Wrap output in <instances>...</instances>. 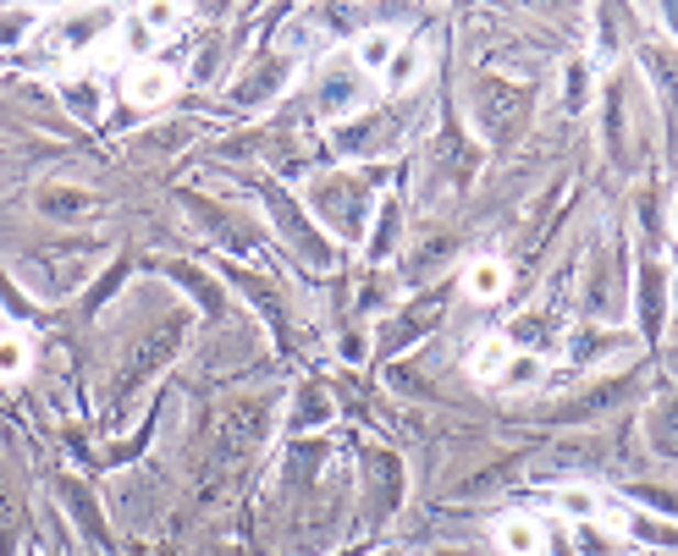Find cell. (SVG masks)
Here are the masks:
<instances>
[{
  "mask_svg": "<svg viewBox=\"0 0 678 556\" xmlns=\"http://www.w3.org/2000/svg\"><path fill=\"white\" fill-rule=\"evenodd\" d=\"M530 380H541V358L535 353H513L508 369H502V386H530Z\"/></svg>",
  "mask_w": 678,
  "mask_h": 556,
  "instance_id": "obj_30",
  "label": "cell"
},
{
  "mask_svg": "<svg viewBox=\"0 0 678 556\" xmlns=\"http://www.w3.org/2000/svg\"><path fill=\"white\" fill-rule=\"evenodd\" d=\"M270 424H276V402H270V397H259V391L221 402V413H215V457H221V463L248 457L254 446H265Z\"/></svg>",
  "mask_w": 678,
  "mask_h": 556,
  "instance_id": "obj_4",
  "label": "cell"
},
{
  "mask_svg": "<svg viewBox=\"0 0 678 556\" xmlns=\"http://www.w3.org/2000/svg\"><path fill=\"white\" fill-rule=\"evenodd\" d=\"M656 18H662V23H667V29H673V34H678V7H662V12H656Z\"/></svg>",
  "mask_w": 678,
  "mask_h": 556,
  "instance_id": "obj_36",
  "label": "cell"
},
{
  "mask_svg": "<svg viewBox=\"0 0 678 556\" xmlns=\"http://www.w3.org/2000/svg\"><path fill=\"white\" fill-rule=\"evenodd\" d=\"M376 556H409V551H398V545H387V551H376Z\"/></svg>",
  "mask_w": 678,
  "mask_h": 556,
  "instance_id": "obj_37",
  "label": "cell"
},
{
  "mask_svg": "<svg viewBox=\"0 0 678 556\" xmlns=\"http://www.w3.org/2000/svg\"><path fill=\"white\" fill-rule=\"evenodd\" d=\"M292 56H281L276 45H265V51H254L248 62H243V73L232 78V105H270L281 89H287V78H292Z\"/></svg>",
  "mask_w": 678,
  "mask_h": 556,
  "instance_id": "obj_7",
  "label": "cell"
},
{
  "mask_svg": "<svg viewBox=\"0 0 678 556\" xmlns=\"http://www.w3.org/2000/svg\"><path fill=\"white\" fill-rule=\"evenodd\" d=\"M436 320H442V292H431V298L409 303V314H403V320L392 314V320H387V331H381V347H387V353H403V347H409L414 336H425Z\"/></svg>",
  "mask_w": 678,
  "mask_h": 556,
  "instance_id": "obj_13",
  "label": "cell"
},
{
  "mask_svg": "<svg viewBox=\"0 0 678 556\" xmlns=\"http://www.w3.org/2000/svg\"><path fill=\"white\" fill-rule=\"evenodd\" d=\"M469 116H475V133L480 144H513L530 122V89L513 84V78H497V73H480L475 89H469Z\"/></svg>",
  "mask_w": 678,
  "mask_h": 556,
  "instance_id": "obj_2",
  "label": "cell"
},
{
  "mask_svg": "<svg viewBox=\"0 0 678 556\" xmlns=\"http://www.w3.org/2000/svg\"><path fill=\"white\" fill-rule=\"evenodd\" d=\"M265 204H270V226H276V237H287V248H292L298 259H309V270H331V265H336V248L325 243V232L309 221V210H303L292 193L265 188Z\"/></svg>",
  "mask_w": 678,
  "mask_h": 556,
  "instance_id": "obj_5",
  "label": "cell"
},
{
  "mask_svg": "<svg viewBox=\"0 0 678 556\" xmlns=\"http://www.w3.org/2000/svg\"><path fill=\"white\" fill-rule=\"evenodd\" d=\"M436 556H469V551H436Z\"/></svg>",
  "mask_w": 678,
  "mask_h": 556,
  "instance_id": "obj_38",
  "label": "cell"
},
{
  "mask_svg": "<svg viewBox=\"0 0 678 556\" xmlns=\"http://www.w3.org/2000/svg\"><path fill=\"white\" fill-rule=\"evenodd\" d=\"M398 237H403V204H398V199H381V204H376V243H370V254H376V259H392Z\"/></svg>",
  "mask_w": 678,
  "mask_h": 556,
  "instance_id": "obj_20",
  "label": "cell"
},
{
  "mask_svg": "<svg viewBox=\"0 0 678 556\" xmlns=\"http://www.w3.org/2000/svg\"><path fill=\"white\" fill-rule=\"evenodd\" d=\"M336 419V402L325 386H298L292 391V413H287V430L292 435H309V430H325Z\"/></svg>",
  "mask_w": 678,
  "mask_h": 556,
  "instance_id": "obj_16",
  "label": "cell"
},
{
  "mask_svg": "<svg viewBox=\"0 0 678 556\" xmlns=\"http://www.w3.org/2000/svg\"><path fill=\"white\" fill-rule=\"evenodd\" d=\"M508 358H513V347H508V336H486L480 347H475V375L480 380H502V369H508Z\"/></svg>",
  "mask_w": 678,
  "mask_h": 556,
  "instance_id": "obj_25",
  "label": "cell"
},
{
  "mask_svg": "<svg viewBox=\"0 0 678 556\" xmlns=\"http://www.w3.org/2000/svg\"><path fill=\"white\" fill-rule=\"evenodd\" d=\"M12 534H18V518H12V496H7V485H0V556L12 551Z\"/></svg>",
  "mask_w": 678,
  "mask_h": 556,
  "instance_id": "obj_33",
  "label": "cell"
},
{
  "mask_svg": "<svg viewBox=\"0 0 678 556\" xmlns=\"http://www.w3.org/2000/svg\"><path fill=\"white\" fill-rule=\"evenodd\" d=\"M673 232H678V210H673Z\"/></svg>",
  "mask_w": 678,
  "mask_h": 556,
  "instance_id": "obj_39",
  "label": "cell"
},
{
  "mask_svg": "<svg viewBox=\"0 0 678 556\" xmlns=\"http://www.w3.org/2000/svg\"><path fill=\"white\" fill-rule=\"evenodd\" d=\"M56 94H62V105H67L73 122H100V111H105V89H100L95 73H67Z\"/></svg>",
  "mask_w": 678,
  "mask_h": 556,
  "instance_id": "obj_15",
  "label": "cell"
},
{
  "mask_svg": "<svg viewBox=\"0 0 678 556\" xmlns=\"http://www.w3.org/2000/svg\"><path fill=\"white\" fill-rule=\"evenodd\" d=\"M166 276H171V281H177V287H182V292H188V298H193L204 314H215V320H221V314L232 309L226 287H221L215 276H204L199 265H188V259H166Z\"/></svg>",
  "mask_w": 678,
  "mask_h": 556,
  "instance_id": "obj_12",
  "label": "cell"
},
{
  "mask_svg": "<svg viewBox=\"0 0 678 556\" xmlns=\"http://www.w3.org/2000/svg\"><path fill=\"white\" fill-rule=\"evenodd\" d=\"M365 501H370V518H387L392 507H403V463L392 452H365Z\"/></svg>",
  "mask_w": 678,
  "mask_h": 556,
  "instance_id": "obj_10",
  "label": "cell"
},
{
  "mask_svg": "<svg viewBox=\"0 0 678 556\" xmlns=\"http://www.w3.org/2000/svg\"><path fill=\"white\" fill-rule=\"evenodd\" d=\"M623 259H629L623 237H601V243L590 248V259H585V281H579V292H585V314H590V320H618V314H623V303H629Z\"/></svg>",
  "mask_w": 678,
  "mask_h": 556,
  "instance_id": "obj_3",
  "label": "cell"
},
{
  "mask_svg": "<svg viewBox=\"0 0 678 556\" xmlns=\"http://www.w3.org/2000/svg\"><path fill=\"white\" fill-rule=\"evenodd\" d=\"M403 144V116H392V111H359V116H348L343 127H336V149L343 155H354V160H381V155H392Z\"/></svg>",
  "mask_w": 678,
  "mask_h": 556,
  "instance_id": "obj_8",
  "label": "cell"
},
{
  "mask_svg": "<svg viewBox=\"0 0 678 556\" xmlns=\"http://www.w3.org/2000/svg\"><path fill=\"white\" fill-rule=\"evenodd\" d=\"M40 556H56V551H40Z\"/></svg>",
  "mask_w": 678,
  "mask_h": 556,
  "instance_id": "obj_40",
  "label": "cell"
},
{
  "mask_svg": "<svg viewBox=\"0 0 678 556\" xmlns=\"http://www.w3.org/2000/svg\"><path fill=\"white\" fill-rule=\"evenodd\" d=\"M177 18H182L177 7H144V12H138V23L149 29V40H155V34H166V29H177Z\"/></svg>",
  "mask_w": 678,
  "mask_h": 556,
  "instance_id": "obj_32",
  "label": "cell"
},
{
  "mask_svg": "<svg viewBox=\"0 0 678 556\" xmlns=\"http://www.w3.org/2000/svg\"><path fill=\"white\" fill-rule=\"evenodd\" d=\"M40 29V12H29V7H12V12H0V51H18V45H29V34Z\"/></svg>",
  "mask_w": 678,
  "mask_h": 556,
  "instance_id": "obj_27",
  "label": "cell"
},
{
  "mask_svg": "<svg viewBox=\"0 0 678 556\" xmlns=\"http://www.w3.org/2000/svg\"><path fill=\"white\" fill-rule=\"evenodd\" d=\"M392 56H398V40H392V34H381V29H376V34H365V40H359V73H365V78H370V73H387V67H392Z\"/></svg>",
  "mask_w": 678,
  "mask_h": 556,
  "instance_id": "obj_24",
  "label": "cell"
},
{
  "mask_svg": "<svg viewBox=\"0 0 678 556\" xmlns=\"http://www.w3.org/2000/svg\"><path fill=\"white\" fill-rule=\"evenodd\" d=\"M111 23H116L111 12H95V18H89V12H73V18L62 23V51H73V56H78V51H89V45H95Z\"/></svg>",
  "mask_w": 678,
  "mask_h": 556,
  "instance_id": "obj_18",
  "label": "cell"
},
{
  "mask_svg": "<svg viewBox=\"0 0 678 556\" xmlns=\"http://www.w3.org/2000/svg\"><path fill=\"white\" fill-rule=\"evenodd\" d=\"M590 105V62H568L563 67V111H585Z\"/></svg>",
  "mask_w": 678,
  "mask_h": 556,
  "instance_id": "obj_28",
  "label": "cell"
},
{
  "mask_svg": "<svg viewBox=\"0 0 678 556\" xmlns=\"http://www.w3.org/2000/svg\"><path fill=\"white\" fill-rule=\"evenodd\" d=\"M40 215L45 221H84V215H95V193L67 188V182H45L40 188Z\"/></svg>",
  "mask_w": 678,
  "mask_h": 556,
  "instance_id": "obj_17",
  "label": "cell"
},
{
  "mask_svg": "<svg viewBox=\"0 0 678 556\" xmlns=\"http://www.w3.org/2000/svg\"><path fill=\"white\" fill-rule=\"evenodd\" d=\"M365 84H370V78L359 73L354 56L325 62L320 78H314V111H320L325 122H348V116H359V105H365Z\"/></svg>",
  "mask_w": 678,
  "mask_h": 556,
  "instance_id": "obj_6",
  "label": "cell"
},
{
  "mask_svg": "<svg viewBox=\"0 0 678 556\" xmlns=\"http://www.w3.org/2000/svg\"><path fill=\"white\" fill-rule=\"evenodd\" d=\"M563 512H579V518H590V512H596V496H590V490H563Z\"/></svg>",
  "mask_w": 678,
  "mask_h": 556,
  "instance_id": "obj_35",
  "label": "cell"
},
{
  "mask_svg": "<svg viewBox=\"0 0 678 556\" xmlns=\"http://www.w3.org/2000/svg\"><path fill=\"white\" fill-rule=\"evenodd\" d=\"M122 94H127V105H138V111H155V105H166V100L177 94V73H171L166 62H138V67L127 73Z\"/></svg>",
  "mask_w": 678,
  "mask_h": 556,
  "instance_id": "obj_11",
  "label": "cell"
},
{
  "mask_svg": "<svg viewBox=\"0 0 678 556\" xmlns=\"http://www.w3.org/2000/svg\"><path fill=\"white\" fill-rule=\"evenodd\" d=\"M634 496H640L645 507H656V512H673V518H678V496H673V490H651V485H634Z\"/></svg>",
  "mask_w": 678,
  "mask_h": 556,
  "instance_id": "obj_34",
  "label": "cell"
},
{
  "mask_svg": "<svg viewBox=\"0 0 678 556\" xmlns=\"http://www.w3.org/2000/svg\"><path fill=\"white\" fill-rule=\"evenodd\" d=\"M303 210H314V221H325L336 237L348 243H365L370 232V210H376V188L365 171H325L303 188Z\"/></svg>",
  "mask_w": 678,
  "mask_h": 556,
  "instance_id": "obj_1",
  "label": "cell"
},
{
  "mask_svg": "<svg viewBox=\"0 0 678 556\" xmlns=\"http://www.w3.org/2000/svg\"><path fill=\"white\" fill-rule=\"evenodd\" d=\"M62 496H67V507H73V518L84 523V534H95V540H105V512H100V501L78 485V479H67L62 485Z\"/></svg>",
  "mask_w": 678,
  "mask_h": 556,
  "instance_id": "obj_23",
  "label": "cell"
},
{
  "mask_svg": "<svg viewBox=\"0 0 678 556\" xmlns=\"http://www.w3.org/2000/svg\"><path fill=\"white\" fill-rule=\"evenodd\" d=\"M667 292H673V281H667V259H662V254H645V259L634 265V314H640L645 342H656V336H662V320H667Z\"/></svg>",
  "mask_w": 678,
  "mask_h": 556,
  "instance_id": "obj_9",
  "label": "cell"
},
{
  "mask_svg": "<svg viewBox=\"0 0 678 556\" xmlns=\"http://www.w3.org/2000/svg\"><path fill=\"white\" fill-rule=\"evenodd\" d=\"M29 369V342L18 331H0V380H12Z\"/></svg>",
  "mask_w": 678,
  "mask_h": 556,
  "instance_id": "obj_29",
  "label": "cell"
},
{
  "mask_svg": "<svg viewBox=\"0 0 678 556\" xmlns=\"http://www.w3.org/2000/svg\"><path fill=\"white\" fill-rule=\"evenodd\" d=\"M645 435H651V452H662V457L678 463V386H662V391L651 397Z\"/></svg>",
  "mask_w": 678,
  "mask_h": 556,
  "instance_id": "obj_14",
  "label": "cell"
},
{
  "mask_svg": "<svg viewBox=\"0 0 678 556\" xmlns=\"http://www.w3.org/2000/svg\"><path fill=\"white\" fill-rule=\"evenodd\" d=\"M629 111H623V89H618V78L607 84V155L612 160H623L629 155Z\"/></svg>",
  "mask_w": 678,
  "mask_h": 556,
  "instance_id": "obj_21",
  "label": "cell"
},
{
  "mask_svg": "<svg viewBox=\"0 0 678 556\" xmlns=\"http://www.w3.org/2000/svg\"><path fill=\"white\" fill-rule=\"evenodd\" d=\"M464 287H469V298H502L508 292V265L502 259H475Z\"/></svg>",
  "mask_w": 678,
  "mask_h": 556,
  "instance_id": "obj_22",
  "label": "cell"
},
{
  "mask_svg": "<svg viewBox=\"0 0 678 556\" xmlns=\"http://www.w3.org/2000/svg\"><path fill=\"white\" fill-rule=\"evenodd\" d=\"M634 534H640V540H651V545H678V529H673V523H662V518H634Z\"/></svg>",
  "mask_w": 678,
  "mask_h": 556,
  "instance_id": "obj_31",
  "label": "cell"
},
{
  "mask_svg": "<svg viewBox=\"0 0 678 556\" xmlns=\"http://www.w3.org/2000/svg\"><path fill=\"white\" fill-rule=\"evenodd\" d=\"M420 73H425V51H420V45H398V56H392V67L381 73V84H387L392 94H409V89L420 84Z\"/></svg>",
  "mask_w": 678,
  "mask_h": 556,
  "instance_id": "obj_19",
  "label": "cell"
},
{
  "mask_svg": "<svg viewBox=\"0 0 678 556\" xmlns=\"http://www.w3.org/2000/svg\"><path fill=\"white\" fill-rule=\"evenodd\" d=\"M497 545H502L508 556H535V551H541V529L524 523V518H508V523L497 529Z\"/></svg>",
  "mask_w": 678,
  "mask_h": 556,
  "instance_id": "obj_26",
  "label": "cell"
}]
</instances>
